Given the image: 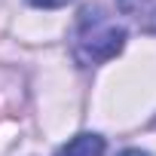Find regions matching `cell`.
<instances>
[{"mask_svg":"<svg viewBox=\"0 0 156 156\" xmlns=\"http://www.w3.org/2000/svg\"><path fill=\"white\" fill-rule=\"evenodd\" d=\"M126 43V31L122 25H116L107 12H101L98 6H86L80 12L73 31V58L80 64H101L107 58H113Z\"/></svg>","mask_w":156,"mask_h":156,"instance_id":"cell-1","label":"cell"},{"mask_svg":"<svg viewBox=\"0 0 156 156\" xmlns=\"http://www.w3.org/2000/svg\"><path fill=\"white\" fill-rule=\"evenodd\" d=\"M104 153V138L101 135H76L73 141H67L55 156H101Z\"/></svg>","mask_w":156,"mask_h":156,"instance_id":"cell-2","label":"cell"},{"mask_svg":"<svg viewBox=\"0 0 156 156\" xmlns=\"http://www.w3.org/2000/svg\"><path fill=\"white\" fill-rule=\"evenodd\" d=\"M28 3H34V6H40V9H55V6H64L67 0H28Z\"/></svg>","mask_w":156,"mask_h":156,"instance_id":"cell-3","label":"cell"},{"mask_svg":"<svg viewBox=\"0 0 156 156\" xmlns=\"http://www.w3.org/2000/svg\"><path fill=\"white\" fill-rule=\"evenodd\" d=\"M119 156H150V153H144V150H122Z\"/></svg>","mask_w":156,"mask_h":156,"instance_id":"cell-4","label":"cell"}]
</instances>
